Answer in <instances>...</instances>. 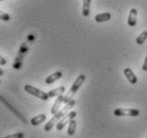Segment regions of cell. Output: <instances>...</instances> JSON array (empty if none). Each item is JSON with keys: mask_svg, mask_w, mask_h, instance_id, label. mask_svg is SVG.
<instances>
[{"mask_svg": "<svg viewBox=\"0 0 147 138\" xmlns=\"http://www.w3.org/2000/svg\"><path fill=\"white\" fill-rule=\"evenodd\" d=\"M75 104H76V100H74V99H71V100H70V101L68 102V103H66V104H65V106H64L63 109H60V111L57 114H55L51 119L49 120L47 123L45 124V127H44V130H45V131H46V132H49V131H50L52 127H55V124L58 123L60 120L62 119L63 117L66 115L67 112H69L70 109H73L74 106H75Z\"/></svg>", "mask_w": 147, "mask_h": 138, "instance_id": "6da1fadb", "label": "cell"}, {"mask_svg": "<svg viewBox=\"0 0 147 138\" xmlns=\"http://www.w3.org/2000/svg\"><path fill=\"white\" fill-rule=\"evenodd\" d=\"M84 81H85V76H84V74H80V76L76 79V81L73 83V85H71L70 89L68 90V92H67V94H65V96H64V103H65V104H66V103H68V102L71 100V98L74 97V94H76V92H77L78 89L80 88V86L84 83Z\"/></svg>", "mask_w": 147, "mask_h": 138, "instance_id": "7a4b0ae2", "label": "cell"}, {"mask_svg": "<svg viewBox=\"0 0 147 138\" xmlns=\"http://www.w3.org/2000/svg\"><path fill=\"white\" fill-rule=\"evenodd\" d=\"M25 91H27L28 94H32L34 97L43 100V101H47L49 99V96H48V92H45V91L40 90L38 88L34 87V86H31V85H26L25 86Z\"/></svg>", "mask_w": 147, "mask_h": 138, "instance_id": "3957f363", "label": "cell"}, {"mask_svg": "<svg viewBox=\"0 0 147 138\" xmlns=\"http://www.w3.org/2000/svg\"><path fill=\"white\" fill-rule=\"evenodd\" d=\"M113 114L115 116H128V117H136L140 115V111L134 109H114Z\"/></svg>", "mask_w": 147, "mask_h": 138, "instance_id": "277c9868", "label": "cell"}, {"mask_svg": "<svg viewBox=\"0 0 147 138\" xmlns=\"http://www.w3.org/2000/svg\"><path fill=\"white\" fill-rule=\"evenodd\" d=\"M76 116H77V113H76V112H69V113H67L66 115L58 122V124H57V130H58V131H62L63 129L65 127V125H66L67 123H69L70 120L75 119Z\"/></svg>", "mask_w": 147, "mask_h": 138, "instance_id": "5b68a950", "label": "cell"}, {"mask_svg": "<svg viewBox=\"0 0 147 138\" xmlns=\"http://www.w3.org/2000/svg\"><path fill=\"white\" fill-rule=\"evenodd\" d=\"M64 96H65L64 94L58 96V98H57L55 102L53 103V105H52V107H51V111H50V113H51L52 115L57 114L60 111V109H61V105L64 103Z\"/></svg>", "mask_w": 147, "mask_h": 138, "instance_id": "8992f818", "label": "cell"}, {"mask_svg": "<svg viewBox=\"0 0 147 138\" xmlns=\"http://www.w3.org/2000/svg\"><path fill=\"white\" fill-rule=\"evenodd\" d=\"M136 21H138V10L133 7V9H131L130 12H129L127 22H128L129 27H136Z\"/></svg>", "mask_w": 147, "mask_h": 138, "instance_id": "52a82bcc", "label": "cell"}, {"mask_svg": "<svg viewBox=\"0 0 147 138\" xmlns=\"http://www.w3.org/2000/svg\"><path fill=\"white\" fill-rule=\"evenodd\" d=\"M124 74H125V76L127 78V80H128L130 83L136 84V82H138V78H136V76L134 74V72H133L131 69L125 68L124 69Z\"/></svg>", "mask_w": 147, "mask_h": 138, "instance_id": "ba28073f", "label": "cell"}, {"mask_svg": "<svg viewBox=\"0 0 147 138\" xmlns=\"http://www.w3.org/2000/svg\"><path fill=\"white\" fill-rule=\"evenodd\" d=\"M45 120H46V115L45 114H40V115H37V116L33 117L32 119L30 120V123L32 124L33 127H37L40 123H43Z\"/></svg>", "mask_w": 147, "mask_h": 138, "instance_id": "9c48e42d", "label": "cell"}, {"mask_svg": "<svg viewBox=\"0 0 147 138\" xmlns=\"http://www.w3.org/2000/svg\"><path fill=\"white\" fill-rule=\"evenodd\" d=\"M60 78H62V72L61 71H57V72L52 73V74H50V76H48L47 78H46V84H48V85H50V84L55 83V81H58L60 79Z\"/></svg>", "mask_w": 147, "mask_h": 138, "instance_id": "30bf717a", "label": "cell"}, {"mask_svg": "<svg viewBox=\"0 0 147 138\" xmlns=\"http://www.w3.org/2000/svg\"><path fill=\"white\" fill-rule=\"evenodd\" d=\"M111 19V14L110 13H100V14H97L95 16V21L97 22H105V21H108V20H110Z\"/></svg>", "mask_w": 147, "mask_h": 138, "instance_id": "8fae6325", "label": "cell"}, {"mask_svg": "<svg viewBox=\"0 0 147 138\" xmlns=\"http://www.w3.org/2000/svg\"><path fill=\"white\" fill-rule=\"evenodd\" d=\"M64 91H65V87L64 86H60L58 88H55V89H52L48 92V96H49V98H53V97H58L60 94H64Z\"/></svg>", "mask_w": 147, "mask_h": 138, "instance_id": "7c38bea8", "label": "cell"}, {"mask_svg": "<svg viewBox=\"0 0 147 138\" xmlns=\"http://www.w3.org/2000/svg\"><path fill=\"white\" fill-rule=\"evenodd\" d=\"M91 1L92 0H83V7H82V15L88 17L91 11Z\"/></svg>", "mask_w": 147, "mask_h": 138, "instance_id": "4fadbf2b", "label": "cell"}, {"mask_svg": "<svg viewBox=\"0 0 147 138\" xmlns=\"http://www.w3.org/2000/svg\"><path fill=\"white\" fill-rule=\"evenodd\" d=\"M76 127H77V122L76 120L73 119L70 120L69 124H68V129H67V134L69 136H73L75 133H76Z\"/></svg>", "mask_w": 147, "mask_h": 138, "instance_id": "5bb4252c", "label": "cell"}, {"mask_svg": "<svg viewBox=\"0 0 147 138\" xmlns=\"http://www.w3.org/2000/svg\"><path fill=\"white\" fill-rule=\"evenodd\" d=\"M146 40H147V31H143L139 36L136 37V43L138 45H143L144 42H145Z\"/></svg>", "mask_w": 147, "mask_h": 138, "instance_id": "9a60e30c", "label": "cell"}, {"mask_svg": "<svg viewBox=\"0 0 147 138\" xmlns=\"http://www.w3.org/2000/svg\"><path fill=\"white\" fill-rule=\"evenodd\" d=\"M0 19L3 20V21H9L11 19V16L7 14V13H5V12L0 11Z\"/></svg>", "mask_w": 147, "mask_h": 138, "instance_id": "2e32d148", "label": "cell"}, {"mask_svg": "<svg viewBox=\"0 0 147 138\" xmlns=\"http://www.w3.org/2000/svg\"><path fill=\"white\" fill-rule=\"evenodd\" d=\"M25 137V134L24 133H16V134H12V135H7L3 138H24Z\"/></svg>", "mask_w": 147, "mask_h": 138, "instance_id": "e0dca14e", "label": "cell"}, {"mask_svg": "<svg viewBox=\"0 0 147 138\" xmlns=\"http://www.w3.org/2000/svg\"><path fill=\"white\" fill-rule=\"evenodd\" d=\"M142 69H143L144 71H147V55L146 58H145V60H144V64L142 66Z\"/></svg>", "mask_w": 147, "mask_h": 138, "instance_id": "ac0fdd59", "label": "cell"}, {"mask_svg": "<svg viewBox=\"0 0 147 138\" xmlns=\"http://www.w3.org/2000/svg\"><path fill=\"white\" fill-rule=\"evenodd\" d=\"M7 64V61H5V58H2L1 55H0V65H5Z\"/></svg>", "mask_w": 147, "mask_h": 138, "instance_id": "d6986e66", "label": "cell"}, {"mask_svg": "<svg viewBox=\"0 0 147 138\" xmlns=\"http://www.w3.org/2000/svg\"><path fill=\"white\" fill-rule=\"evenodd\" d=\"M3 76V70L0 68V76Z\"/></svg>", "mask_w": 147, "mask_h": 138, "instance_id": "ffe728a7", "label": "cell"}, {"mask_svg": "<svg viewBox=\"0 0 147 138\" xmlns=\"http://www.w3.org/2000/svg\"><path fill=\"white\" fill-rule=\"evenodd\" d=\"M0 1H3V0H0Z\"/></svg>", "mask_w": 147, "mask_h": 138, "instance_id": "44dd1931", "label": "cell"}, {"mask_svg": "<svg viewBox=\"0 0 147 138\" xmlns=\"http://www.w3.org/2000/svg\"><path fill=\"white\" fill-rule=\"evenodd\" d=\"M0 84H1V81H0Z\"/></svg>", "mask_w": 147, "mask_h": 138, "instance_id": "7402d4cb", "label": "cell"}, {"mask_svg": "<svg viewBox=\"0 0 147 138\" xmlns=\"http://www.w3.org/2000/svg\"><path fill=\"white\" fill-rule=\"evenodd\" d=\"M146 138H147V137H146Z\"/></svg>", "mask_w": 147, "mask_h": 138, "instance_id": "603a6c76", "label": "cell"}]
</instances>
